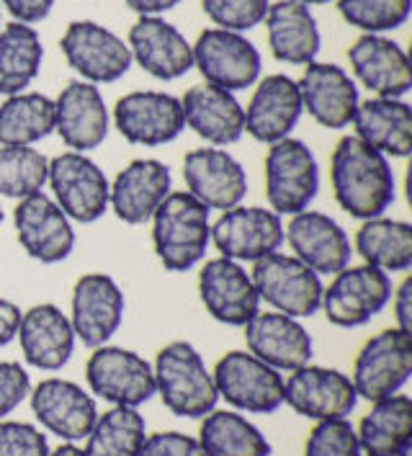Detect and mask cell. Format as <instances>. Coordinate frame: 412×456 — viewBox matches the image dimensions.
Returning <instances> with one entry per match:
<instances>
[{
    "instance_id": "cell-10",
    "label": "cell",
    "mask_w": 412,
    "mask_h": 456,
    "mask_svg": "<svg viewBox=\"0 0 412 456\" xmlns=\"http://www.w3.org/2000/svg\"><path fill=\"white\" fill-rule=\"evenodd\" d=\"M410 374L412 336L400 328H389L366 340L353 363L351 382L359 397L376 403L389 395H397L408 385Z\"/></svg>"
},
{
    "instance_id": "cell-48",
    "label": "cell",
    "mask_w": 412,
    "mask_h": 456,
    "mask_svg": "<svg viewBox=\"0 0 412 456\" xmlns=\"http://www.w3.org/2000/svg\"><path fill=\"white\" fill-rule=\"evenodd\" d=\"M19 322H21L19 305H13L11 299H0V348H5L16 338Z\"/></svg>"
},
{
    "instance_id": "cell-14",
    "label": "cell",
    "mask_w": 412,
    "mask_h": 456,
    "mask_svg": "<svg viewBox=\"0 0 412 456\" xmlns=\"http://www.w3.org/2000/svg\"><path fill=\"white\" fill-rule=\"evenodd\" d=\"M359 403L348 374L327 366L304 363L284 379V405L310 420H333L351 415Z\"/></svg>"
},
{
    "instance_id": "cell-13",
    "label": "cell",
    "mask_w": 412,
    "mask_h": 456,
    "mask_svg": "<svg viewBox=\"0 0 412 456\" xmlns=\"http://www.w3.org/2000/svg\"><path fill=\"white\" fill-rule=\"evenodd\" d=\"M60 49L80 80L117 83L132 68V52L122 37L96 21H73L65 28Z\"/></svg>"
},
{
    "instance_id": "cell-49",
    "label": "cell",
    "mask_w": 412,
    "mask_h": 456,
    "mask_svg": "<svg viewBox=\"0 0 412 456\" xmlns=\"http://www.w3.org/2000/svg\"><path fill=\"white\" fill-rule=\"evenodd\" d=\"M134 13H140V16H160V13H166L170 8H175L181 0H124Z\"/></svg>"
},
{
    "instance_id": "cell-19",
    "label": "cell",
    "mask_w": 412,
    "mask_h": 456,
    "mask_svg": "<svg viewBox=\"0 0 412 456\" xmlns=\"http://www.w3.org/2000/svg\"><path fill=\"white\" fill-rule=\"evenodd\" d=\"M183 181L189 193L206 209L227 212L243 204L247 193V173L227 150L198 147L183 158Z\"/></svg>"
},
{
    "instance_id": "cell-6",
    "label": "cell",
    "mask_w": 412,
    "mask_h": 456,
    "mask_svg": "<svg viewBox=\"0 0 412 456\" xmlns=\"http://www.w3.org/2000/svg\"><path fill=\"white\" fill-rule=\"evenodd\" d=\"M91 392L114 408H140L155 395V371L137 351L122 346H98L85 363Z\"/></svg>"
},
{
    "instance_id": "cell-25",
    "label": "cell",
    "mask_w": 412,
    "mask_h": 456,
    "mask_svg": "<svg viewBox=\"0 0 412 456\" xmlns=\"http://www.w3.org/2000/svg\"><path fill=\"white\" fill-rule=\"evenodd\" d=\"M54 132L73 152H91L109 137V109L98 86L70 80L54 98Z\"/></svg>"
},
{
    "instance_id": "cell-53",
    "label": "cell",
    "mask_w": 412,
    "mask_h": 456,
    "mask_svg": "<svg viewBox=\"0 0 412 456\" xmlns=\"http://www.w3.org/2000/svg\"><path fill=\"white\" fill-rule=\"evenodd\" d=\"M0 224H3V207H0Z\"/></svg>"
},
{
    "instance_id": "cell-2",
    "label": "cell",
    "mask_w": 412,
    "mask_h": 456,
    "mask_svg": "<svg viewBox=\"0 0 412 456\" xmlns=\"http://www.w3.org/2000/svg\"><path fill=\"white\" fill-rule=\"evenodd\" d=\"M212 209L189 191H170L152 215V248L166 271L183 273L204 261L212 242Z\"/></svg>"
},
{
    "instance_id": "cell-9",
    "label": "cell",
    "mask_w": 412,
    "mask_h": 456,
    "mask_svg": "<svg viewBox=\"0 0 412 456\" xmlns=\"http://www.w3.org/2000/svg\"><path fill=\"white\" fill-rule=\"evenodd\" d=\"M214 387L235 410L268 415L284 405V377L247 351H230L217 361Z\"/></svg>"
},
{
    "instance_id": "cell-29",
    "label": "cell",
    "mask_w": 412,
    "mask_h": 456,
    "mask_svg": "<svg viewBox=\"0 0 412 456\" xmlns=\"http://www.w3.org/2000/svg\"><path fill=\"white\" fill-rule=\"evenodd\" d=\"M19 343L28 366L42 371H60L75 351V333L70 317L57 305H34L21 313Z\"/></svg>"
},
{
    "instance_id": "cell-35",
    "label": "cell",
    "mask_w": 412,
    "mask_h": 456,
    "mask_svg": "<svg viewBox=\"0 0 412 456\" xmlns=\"http://www.w3.org/2000/svg\"><path fill=\"white\" fill-rule=\"evenodd\" d=\"M353 248L364 264L384 273L408 271L412 265V224L389 216L364 219V224L356 230Z\"/></svg>"
},
{
    "instance_id": "cell-50",
    "label": "cell",
    "mask_w": 412,
    "mask_h": 456,
    "mask_svg": "<svg viewBox=\"0 0 412 456\" xmlns=\"http://www.w3.org/2000/svg\"><path fill=\"white\" fill-rule=\"evenodd\" d=\"M49 456H85V452L80 446H75V444H62L54 452H49Z\"/></svg>"
},
{
    "instance_id": "cell-16",
    "label": "cell",
    "mask_w": 412,
    "mask_h": 456,
    "mask_svg": "<svg viewBox=\"0 0 412 456\" xmlns=\"http://www.w3.org/2000/svg\"><path fill=\"white\" fill-rule=\"evenodd\" d=\"M198 297L206 313L222 325L245 328L261 313V297L250 273L238 261L212 258L198 271Z\"/></svg>"
},
{
    "instance_id": "cell-41",
    "label": "cell",
    "mask_w": 412,
    "mask_h": 456,
    "mask_svg": "<svg viewBox=\"0 0 412 456\" xmlns=\"http://www.w3.org/2000/svg\"><path fill=\"white\" fill-rule=\"evenodd\" d=\"M268 5H271L268 0H201L206 19L217 24L214 28L235 31V34H243L263 24Z\"/></svg>"
},
{
    "instance_id": "cell-1",
    "label": "cell",
    "mask_w": 412,
    "mask_h": 456,
    "mask_svg": "<svg viewBox=\"0 0 412 456\" xmlns=\"http://www.w3.org/2000/svg\"><path fill=\"white\" fill-rule=\"evenodd\" d=\"M330 181L338 207L353 219L384 216L394 204L397 181L387 155L356 134L343 137L330 158Z\"/></svg>"
},
{
    "instance_id": "cell-43",
    "label": "cell",
    "mask_w": 412,
    "mask_h": 456,
    "mask_svg": "<svg viewBox=\"0 0 412 456\" xmlns=\"http://www.w3.org/2000/svg\"><path fill=\"white\" fill-rule=\"evenodd\" d=\"M0 456H49L47 436L31 423L0 420Z\"/></svg>"
},
{
    "instance_id": "cell-34",
    "label": "cell",
    "mask_w": 412,
    "mask_h": 456,
    "mask_svg": "<svg viewBox=\"0 0 412 456\" xmlns=\"http://www.w3.org/2000/svg\"><path fill=\"white\" fill-rule=\"evenodd\" d=\"M44 60L42 37L34 26L11 21L0 28V94L16 96L36 80Z\"/></svg>"
},
{
    "instance_id": "cell-52",
    "label": "cell",
    "mask_w": 412,
    "mask_h": 456,
    "mask_svg": "<svg viewBox=\"0 0 412 456\" xmlns=\"http://www.w3.org/2000/svg\"><path fill=\"white\" fill-rule=\"evenodd\" d=\"M397 456H412V444L410 446H405V449H402V452H400Z\"/></svg>"
},
{
    "instance_id": "cell-40",
    "label": "cell",
    "mask_w": 412,
    "mask_h": 456,
    "mask_svg": "<svg viewBox=\"0 0 412 456\" xmlns=\"http://www.w3.org/2000/svg\"><path fill=\"white\" fill-rule=\"evenodd\" d=\"M338 11L364 34H384L408 24L412 0H338Z\"/></svg>"
},
{
    "instance_id": "cell-44",
    "label": "cell",
    "mask_w": 412,
    "mask_h": 456,
    "mask_svg": "<svg viewBox=\"0 0 412 456\" xmlns=\"http://www.w3.org/2000/svg\"><path fill=\"white\" fill-rule=\"evenodd\" d=\"M31 392L28 371L19 361H0V420H5Z\"/></svg>"
},
{
    "instance_id": "cell-45",
    "label": "cell",
    "mask_w": 412,
    "mask_h": 456,
    "mask_svg": "<svg viewBox=\"0 0 412 456\" xmlns=\"http://www.w3.org/2000/svg\"><path fill=\"white\" fill-rule=\"evenodd\" d=\"M137 456H206L198 438L181 431H160L147 436Z\"/></svg>"
},
{
    "instance_id": "cell-46",
    "label": "cell",
    "mask_w": 412,
    "mask_h": 456,
    "mask_svg": "<svg viewBox=\"0 0 412 456\" xmlns=\"http://www.w3.org/2000/svg\"><path fill=\"white\" fill-rule=\"evenodd\" d=\"M5 5V11L13 16V21L19 24H39L44 21L54 5V0H0Z\"/></svg>"
},
{
    "instance_id": "cell-5",
    "label": "cell",
    "mask_w": 412,
    "mask_h": 456,
    "mask_svg": "<svg viewBox=\"0 0 412 456\" xmlns=\"http://www.w3.org/2000/svg\"><path fill=\"white\" fill-rule=\"evenodd\" d=\"M319 189L315 152L302 140H279L266 152V199L276 215H299L310 209Z\"/></svg>"
},
{
    "instance_id": "cell-51",
    "label": "cell",
    "mask_w": 412,
    "mask_h": 456,
    "mask_svg": "<svg viewBox=\"0 0 412 456\" xmlns=\"http://www.w3.org/2000/svg\"><path fill=\"white\" fill-rule=\"evenodd\" d=\"M291 3H302V5H322V3H330V0H291Z\"/></svg>"
},
{
    "instance_id": "cell-26",
    "label": "cell",
    "mask_w": 412,
    "mask_h": 456,
    "mask_svg": "<svg viewBox=\"0 0 412 456\" xmlns=\"http://www.w3.org/2000/svg\"><path fill=\"white\" fill-rule=\"evenodd\" d=\"M173 189L170 168L155 158L132 160L109 186V209L124 224H145Z\"/></svg>"
},
{
    "instance_id": "cell-18",
    "label": "cell",
    "mask_w": 412,
    "mask_h": 456,
    "mask_svg": "<svg viewBox=\"0 0 412 456\" xmlns=\"http://www.w3.org/2000/svg\"><path fill=\"white\" fill-rule=\"evenodd\" d=\"M114 124L126 142L145 147L173 142L186 129L181 98L160 91H132L119 98Z\"/></svg>"
},
{
    "instance_id": "cell-21",
    "label": "cell",
    "mask_w": 412,
    "mask_h": 456,
    "mask_svg": "<svg viewBox=\"0 0 412 456\" xmlns=\"http://www.w3.org/2000/svg\"><path fill=\"white\" fill-rule=\"evenodd\" d=\"M284 240L294 250V258L310 265L315 273L335 276L345 265H351L353 245L338 222L325 212L304 209L289 219L284 227Z\"/></svg>"
},
{
    "instance_id": "cell-20",
    "label": "cell",
    "mask_w": 412,
    "mask_h": 456,
    "mask_svg": "<svg viewBox=\"0 0 412 456\" xmlns=\"http://www.w3.org/2000/svg\"><path fill=\"white\" fill-rule=\"evenodd\" d=\"M28 397L34 418L42 423V428L60 436L65 444L83 441L96 423L98 408L93 395L70 379H42L28 392Z\"/></svg>"
},
{
    "instance_id": "cell-23",
    "label": "cell",
    "mask_w": 412,
    "mask_h": 456,
    "mask_svg": "<svg viewBox=\"0 0 412 456\" xmlns=\"http://www.w3.org/2000/svg\"><path fill=\"white\" fill-rule=\"evenodd\" d=\"M348 62L356 80L374 96L402 98L410 94V57L384 34H361L348 49Z\"/></svg>"
},
{
    "instance_id": "cell-38",
    "label": "cell",
    "mask_w": 412,
    "mask_h": 456,
    "mask_svg": "<svg viewBox=\"0 0 412 456\" xmlns=\"http://www.w3.org/2000/svg\"><path fill=\"white\" fill-rule=\"evenodd\" d=\"M147 438V423L137 408H111L98 415L85 436V456H137Z\"/></svg>"
},
{
    "instance_id": "cell-33",
    "label": "cell",
    "mask_w": 412,
    "mask_h": 456,
    "mask_svg": "<svg viewBox=\"0 0 412 456\" xmlns=\"http://www.w3.org/2000/svg\"><path fill=\"white\" fill-rule=\"evenodd\" d=\"M359 446L364 456H397L412 444V400L389 395L376 400L359 423Z\"/></svg>"
},
{
    "instance_id": "cell-42",
    "label": "cell",
    "mask_w": 412,
    "mask_h": 456,
    "mask_svg": "<svg viewBox=\"0 0 412 456\" xmlns=\"http://www.w3.org/2000/svg\"><path fill=\"white\" fill-rule=\"evenodd\" d=\"M304 456H364L359 446L356 428L345 418L317 420V426L307 436Z\"/></svg>"
},
{
    "instance_id": "cell-12",
    "label": "cell",
    "mask_w": 412,
    "mask_h": 456,
    "mask_svg": "<svg viewBox=\"0 0 412 456\" xmlns=\"http://www.w3.org/2000/svg\"><path fill=\"white\" fill-rule=\"evenodd\" d=\"M284 219L263 207H232L212 224V242L222 258L255 264L284 245Z\"/></svg>"
},
{
    "instance_id": "cell-22",
    "label": "cell",
    "mask_w": 412,
    "mask_h": 456,
    "mask_svg": "<svg viewBox=\"0 0 412 456\" xmlns=\"http://www.w3.org/2000/svg\"><path fill=\"white\" fill-rule=\"evenodd\" d=\"M302 111L325 129H343L353 121L359 101L356 80L333 62H310L296 80Z\"/></svg>"
},
{
    "instance_id": "cell-15",
    "label": "cell",
    "mask_w": 412,
    "mask_h": 456,
    "mask_svg": "<svg viewBox=\"0 0 412 456\" xmlns=\"http://www.w3.org/2000/svg\"><path fill=\"white\" fill-rule=\"evenodd\" d=\"M13 224L26 256L39 264H62L75 250L73 222L47 193L21 199L13 209Z\"/></svg>"
},
{
    "instance_id": "cell-47",
    "label": "cell",
    "mask_w": 412,
    "mask_h": 456,
    "mask_svg": "<svg viewBox=\"0 0 412 456\" xmlns=\"http://www.w3.org/2000/svg\"><path fill=\"white\" fill-rule=\"evenodd\" d=\"M394 320L400 330L412 336V276H408L394 291Z\"/></svg>"
},
{
    "instance_id": "cell-7",
    "label": "cell",
    "mask_w": 412,
    "mask_h": 456,
    "mask_svg": "<svg viewBox=\"0 0 412 456\" xmlns=\"http://www.w3.org/2000/svg\"><path fill=\"white\" fill-rule=\"evenodd\" d=\"M392 299L389 273L374 265H345L322 289V305L327 322L338 328H361L382 313Z\"/></svg>"
},
{
    "instance_id": "cell-36",
    "label": "cell",
    "mask_w": 412,
    "mask_h": 456,
    "mask_svg": "<svg viewBox=\"0 0 412 456\" xmlns=\"http://www.w3.org/2000/svg\"><path fill=\"white\" fill-rule=\"evenodd\" d=\"M198 444L206 456H271V444L245 415L212 410L201 418Z\"/></svg>"
},
{
    "instance_id": "cell-24",
    "label": "cell",
    "mask_w": 412,
    "mask_h": 456,
    "mask_svg": "<svg viewBox=\"0 0 412 456\" xmlns=\"http://www.w3.org/2000/svg\"><path fill=\"white\" fill-rule=\"evenodd\" d=\"M132 62L158 80H178L194 68L191 42L160 16H140L129 28Z\"/></svg>"
},
{
    "instance_id": "cell-3",
    "label": "cell",
    "mask_w": 412,
    "mask_h": 456,
    "mask_svg": "<svg viewBox=\"0 0 412 456\" xmlns=\"http://www.w3.org/2000/svg\"><path fill=\"white\" fill-rule=\"evenodd\" d=\"M155 395L178 418H204L217 408L214 377L201 354L186 340H173L155 359Z\"/></svg>"
},
{
    "instance_id": "cell-32",
    "label": "cell",
    "mask_w": 412,
    "mask_h": 456,
    "mask_svg": "<svg viewBox=\"0 0 412 456\" xmlns=\"http://www.w3.org/2000/svg\"><path fill=\"white\" fill-rule=\"evenodd\" d=\"M356 137L387 158H408L412 152V109L402 98H368L356 106Z\"/></svg>"
},
{
    "instance_id": "cell-31",
    "label": "cell",
    "mask_w": 412,
    "mask_h": 456,
    "mask_svg": "<svg viewBox=\"0 0 412 456\" xmlns=\"http://www.w3.org/2000/svg\"><path fill=\"white\" fill-rule=\"evenodd\" d=\"M268 49L279 62L287 65H310L319 54V28L312 16L310 5L291 3V0H276L268 5L266 19Z\"/></svg>"
},
{
    "instance_id": "cell-39",
    "label": "cell",
    "mask_w": 412,
    "mask_h": 456,
    "mask_svg": "<svg viewBox=\"0 0 412 456\" xmlns=\"http://www.w3.org/2000/svg\"><path fill=\"white\" fill-rule=\"evenodd\" d=\"M49 160L34 147L0 144V196L21 201L47 186Z\"/></svg>"
},
{
    "instance_id": "cell-8",
    "label": "cell",
    "mask_w": 412,
    "mask_h": 456,
    "mask_svg": "<svg viewBox=\"0 0 412 456\" xmlns=\"http://www.w3.org/2000/svg\"><path fill=\"white\" fill-rule=\"evenodd\" d=\"M47 183L54 204L70 222L93 224L109 212V178L85 152H62L49 160Z\"/></svg>"
},
{
    "instance_id": "cell-37",
    "label": "cell",
    "mask_w": 412,
    "mask_h": 456,
    "mask_svg": "<svg viewBox=\"0 0 412 456\" xmlns=\"http://www.w3.org/2000/svg\"><path fill=\"white\" fill-rule=\"evenodd\" d=\"M54 132V101L42 94H16L0 103V144L31 147Z\"/></svg>"
},
{
    "instance_id": "cell-4",
    "label": "cell",
    "mask_w": 412,
    "mask_h": 456,
    "mask_svg": "<svg viewBox=\"0 0 412 456\" xmlns=\"http://www.w3.org/2000/svg\"><path fill=\"white\" fill-rule=\"evenodd\" d=\"M253 287L261 302L271 310L289 314V317H312L322 305V281L310 265L287 253H271L255 261L250 271Z\"/></svg>"
},
{
    "instance_id": "cell-27",
    "label": "cell",
    "mask_w": 412,
    "mask_h": 456,
    "mask_svg": "<svg viewBox=\"0 0 412 456\" xmlns=\"http://www.w3.org/2000/svg\"><path fill=\"white\" fill-rule=\"evenodd\" d=\"M247 354L276 371H294L312 359V338L304 325L284 313H258L245 325Z\"/></svg>"
},
{
    "instance_id": "cell-17",
    "label": "cell",
    "mask_w": 412,
    "mask_h": 456,
    "mask_svg": "<svg viewBox=\"0 0 412 456\" xmlns=\"http://www.w3.org/2000/svg\"><path fill=\"white\" fill-rule=\"evenodd\" d=\"M124 291L109 273H83L73 289L70 325L83 346H106L124 320Z\"/></svg>"
},
{
    "instance_id": "cell-28",
    "label": "cell",
    "mask_w": 412,
    "mask_h": 456,
    "mask_svg": "<svg viewBox=\"0 0 412 456\" xmlns=\"http://www.w3.org/2000/svg\"><path fill=\"white\" fill-rule=\"evenodd\" d=\"M243 111L245 132L255 142L273 144L279 140H287L302 117V98H299L296 80H291L289 75H281V72L268 75L255 86L253 98Z\"/></svg>"
},
{
    "instance_id": "cell-30",
    "label": "cell",
    "mask_w": 412,
    "mask_h": 456,
    "mask_svg": "<svg viewBox=\"0 0 412 456\" xmlns=\"http://www.w3.org/2000/svg\"><path fill=\"white\" fill-rule=\"evenodd\" d=\"M183 121L204 142L227 147L245 134V111L235 94L217 86H191L183 98Z\"/></svg>"
},
{
    "instance_id": "cell-11",
    "label": "cell",
    "mask_w": 412,
    "mask_h": 456,
    "mask_svg": "<svg viewBox=\"0 0 412 456\" xmlns=\"http://www.w3.org/2000/svg\"><path fill=\"white\" fill-rule=\"evenodd\" d=\"M191 52L194 68L204 75L209 86L235 94L258 83L263 60L258 47L250 39H245L243 34L206 28L191 45Z\"/></svg>"
}]
</instances>
